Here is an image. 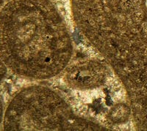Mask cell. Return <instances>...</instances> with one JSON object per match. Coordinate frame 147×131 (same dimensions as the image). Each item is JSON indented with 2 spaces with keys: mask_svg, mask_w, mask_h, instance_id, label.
<instances>
[{
  "mask_svg": "<svg viewBox=\"0 0 147 131\" xmlns=\"http://www.w3.org/2000/svg\"><path fill=\"white\" fill-rule=\"evenodd\" d=\"M7 70H8V69L5 64V63L3 62L2 58L0 57V86L7 76Z\"/></svg>",
  "mask_w": 147,
  "mask_h": 131,
  "instance_id": "cell-5",
  "label": "cell"
},
{
  "mask_svg": "<svg viewBox=\"0 0 147 131\" xmlns=\"http://www.w3.org/2000/svg\"><path fill=\"white\" fill-rule=\"evenodd\" d=\"M5 108H4L3 102L2 99L0 97V126L3 124L4 120V115H5Z\"/></svg>",
  "mask_w": 147,
  "mask_h": 131,
  "instance_id": "cell-6",
  "label": "cell"
},
{
  "mask_svg": "<svg viewBox=\"0 0 147 131\" xmlns=\"http://www.w3.org/2000/svg\"><path fill=\"white\" fill-rule=\"evenodd\" d=\"M110 70L107 65L95 59H88L68 66L64 81L69 87L79 91L99 88L107 82Z\"/></svg>",
  "mask_w": 147,
  "mask_h": 131,
  "instance_id": "cell-3",
  "label": "cell"
},
{
  "mask_svg": "<svg viewBox=\"0 0 147 131\" xmlns=\"http://www.w3.org/2000/svg\"><path fill=\"white\" fill-rule=\"evenodd\" d=\"M9 0H0V10L4 7V5L8 2Z\"/></svg>",
  "mask_w": 147,
  "mask_h": 131,
  "instance_id": "cell-7",
  "label": "cell"
},
{
  "mask_svg": "<svg viewBox=\"0 0 147 131\" xmlns=\"http://www.w3.org/2000/svg\"><path fill=\"white\" fill-rule=\"evenodd\" d=\"M130 114V108L124 103H119L110 108L106 115V119L110 124L121 125L128 121Z\"/></svg>",
  "mask_w": 147,
  "mask_h": 131,
  "instance_id": "cell-4",
  "label": "cell"
},
{
  "mask_svg": "<svg viewBox=\"0 0 147 131\" xmlns=\"http://www.w3.org/2000/svg\"><path fill=\"white\" fill-rule=\"evenodd\" d=\"M73 51L65 19L52 0H9L0 10V57L16 75L56 77Z\"/></svg>",
  "mask_w": 147,
  "mask_h": 131,
  "instance_id": "cell-1",
  "label": "cell"
},
{
  "mask_svg": "<svg viewBox=\"0 0 147 131\" xmlns=\"http://www.w3.org/2000/svg\"><path fill=\"white\" fill-rule=\"evenodd\" d=\"M5 130H104L98 123L77 116L53 89L43 86L23 88L5 108Z\"/></svg>",
  "mask_w": 147,
  "mask_h": 131,
  "instance_id": "cell-2",
  "label": "cell"
}]
</instances>
